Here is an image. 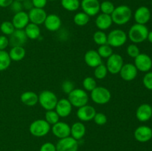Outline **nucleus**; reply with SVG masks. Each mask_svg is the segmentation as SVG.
Listing matches in <instances>:
<instances>
[{
	"label": "nucleus",
	"mask_w": 152,
	"mask_h": 151,
	"mask_svg": "<svg viewBox=\"0 0 152 151\" xmlns=\"http://www.w3.org/2000/svg\"><path fill=\"white\" fill-rule=\"evenodd\" d=\"M16 151H19V150H16Z\"/></svg>",
	"instance_id": "obj_54"
},
{
	"label": "nucleus",
	"mask_w": 152,
	"mask_h": 151,
	"mask_svg": "<svg viewBox=\"0 0 152 151\" xmlns=\"http://www.w3.org/2000/svg\"><path fill=\"white\" fill-rule=\"evenodd\" d=\"M10 9L13 13H16L22 11V8H23V5H22V1H16V0H13L12 4L10 6Z\"/></svg>",
	"instance_id": "obj_43"
},
{
	"label": "nucleus",
	"mask_w": 152,
	"mask_h": 151,
	"mask_svg": "<svg viewBox=\"0 0 152 151\" xmlns=\"http://www.w3.org/2000/svg\"><path fill=\"white\" fill-rule=\"evenodd\" d=\"M96 113V110L94 107L86 105L81 107H79L77 112V115L80 121H88L94 119Z\"/></svg>",
	"instance_id": "obj_16"
},
{
	"label": "nucleus",
	"mask_w": 152,
	"mask_h": 151,
	"mask_svg": "<svg viewBox=\"0 0 152 151\" xmlns=\"http://www.w3.org/2000/svg\"><path fill=\"white\" fill-rule=\"evenodd\" d=\"M29 17L28 13L25 11H20L15 13L12 19V23L14 26L15 29L23 30L29 23Z\"/></svg>",
	"instance_id": "obj_20"
},
{
	"label": "nucleus",
	"mask_w": 152,
	"mask_h": 151,
	"mask_svg": "<svg viewBox=\"0 0 152 151\" xmlns=\"http://www.w3.org/2000/svg\"><path fill=\"white\" fill-rule=\"evenodd\" d=\"M91 98L94 103L98 105H105L110 101L111 94L105 87H96L91 92Z\"/></svg>",
	"instance_id": "obj_7"
},
{
	"label": "nucleus",
	"mask_w": 152,
	"mask_h": 151,
	"mask_svg": "<svg viewBox=\"0 0 152 151\" xmlns=\"http://www.w3.org/2000/svg\"><path fill=\"white\" fill-rule=\"evenodd\" d=\"M134 65H135L137 70L147 73L152 68V59L148 55L145 53H140L136 58H134Z\"/></svg>",
	"instance_id": "obj_10"
},
{
	"label": "nucleus",
	"mask_w": 152,
	"mask_h": 151,
	"mask_svg": "<svg viewBox=\"0 0 152 151\" xmlns=\"http://www.w3.org/2000/svg\"><path fill=\"white\" fill-rule=\"evenodd\" d=\"M21 102L29 107L34 106L39 102V96L33 91L24 92L20 96Z\"/></svg>",
	"instance_id": "obj_25"
},
{
	"label": "nucleus",
	"mask_w": 152,
	"mask_h": 151,
	"mask_svg": "<svg viewBox=\"0 0 152 151\" xmlns=\"http://www.w3.org/2000/svg\"><path fill=\"white\" fill-rule=\"evenodd\" d=\"M152 107L148 104H142L137 107L136 117L140 121L145 122L151 118Z\"/></svg>",
	"instance_id": "obj_21"
},
{
	"label": "nucleus",
	"mask_w": 152,
	"mask_h": 151,
	"mask_svg": "<svg viewBox=\"0 0 152 151\" xmlns=\"http://www.w3.org/2000/svg\"><path fill=\"white\" fill-rule=\"evenodd\" d=\"M74 89V85L72 81L69 80H66L64 81L62 84V90L64 93L69 94L71 91Z\"/></svg>",
	"instance_id": "obj_42"
},
{
	"label": "nucleus",
	"mask_w": 152,
	"mask_h": 151,
	"mask_svg": "<svg viewBox=\"0 0 152 151\" xmlns=\"http://www.w3.org/2000/svg\"><path fill=\"white\" fill-rule=\"evenodd\" d=\"M123 65L124 62H123V57L120 54L113 53L108 58L105 66L108 70V72L111 73V74H117L120 73Z\"/></svg>",
	"instance_id": "obj_8"
},
{
	"label": "nucleus",
	"mask_w": 152,
	"mask_h": 151,
	"mask_svg": "<svg viewBox=\"0 0 152 151\" xmlns=\"http://www.w3.org/2000/svg\"><path fill=\"white\" fill-rule=\"evenodd\" d=\"M22 5H23L24 8L29 10H31L34 7V5H33V3L31 0H25V1H23Z\"/></svg>",
	"instance_id": "obj_47"
},
{
	"label": "nucleus",
	"mask_w": 152,
	"mask_h": 151,
	"mask_svg": "<svg viewBox=\"0 0 152 151\" xmlns=\"http://www.w3.org/2000/svg\"><path fill=\"white\" fill-rule=\"evenodd\" d=\"M108 73V70L106 66L103 64H101L99 66L96 67L94 70V76L98 79H103L106 77Z\"/></svg>",
	"instance_id": "obj_35"
},
{
	"label": "nucleus",
	"mask_w": 152,
	"mask_h": 151,
	"mask_svg": "<svg viewBox=\"0 0 152 151\" xmlns=\"http://www.w3.org/2000/svg\"><path fill=\"white\" fill-rule=\"evenodd\" d=\"M86 126L82 122H75L71 127V137L76 140H80L86 134Z\"/></svg>",
	"instance_id": "obj_26"
},
{
	"label": "nucleus",
	"mask_w": 152,
	"mask_h": 151,
	"mask_svg": "<svg viewBox=\"0 0 152 151\" xmlns=\"http://www.w3.org/2000/svg\"><path fill=\"white\" fill-rule=\"evenodd\" d=\"M15 28L13 23L9 21H4L0 25V30L4 35L10 36L15 30Z\"/></svg>",
	"instance_id": "obj_32"
},
{
	"label": "nucleus",
	"mask_w": 152,
	"mask_h": 151,
	"mask_svg": "<svg viewBox=\"0 0 152 151\" xmlns=\"http://www.w3.org/2000/svg\"><path fill=\"white\" fill-rule=\"evenodd\" d=\"M52 133L56 137L60 139L68 137L71 135V127L67 123L63 121H58L53 124Z\"/></svg>",
	"instance_id": "obj_14"
},
{
	"label": "nucleus",
	"mask_w": 152,
	"mask_h": 151,
	"mask_svg": "<svg viewBox=\"0 0 152 151\" xmlns=\"http://www.w3.org/2000/svg\"><path fill=\"white\" fill-rule=\"evenodd\" d=\"M142 83L145 88L152 90V71H148L142 78Z\"/></svg>",
	"instance_id": "obj_40"
},
{
	"label": "nucleus",
	"mask_w": 152,
	"mask_h": 151,
	"mask_svg": "<svg viewBox=\"0 0 152 151\" xmlns=\"http://www.w3.org/2000/svg\"><path fill=\"white\" fill-rule=\"evenodd\" d=\"M148 32L149 31L145 25L136 23L129 29V38L134 44H139L147 39Z\"/></svg>",
	"instance_id": "obj_2"
},
{
	"label": "nucleus",
	"mask_w": 152,
	"mask_h": 151,
	"mask_svg": "<svg viewBox=\"0 0 152 151\" xmlns=\"http://www.w3.org/2000/svg\"><path fill=\"white\" fill-rule=\"evenodd\" d=\"M134 17L137 24L145 25L151 19V11L145 6H141L135 10Z\"/></svg>",
	"instance_id": "obj_18"
},
{
	"label": "nucleus",
	"mask_w": 152,
	"mask_h": 151,
	"mask_svg": "<svg viewBox=\"0 0 152 151\" xmlns=\"http://www.w3.org/2000/svg\"><path fill=\"white\" fill-rule=\"evenodd\" d=\"M16 1H25V0H16Z\"/></svg>",
	"instance_id": "obj_50"
},
{
	"label": "nucleus",
	"mask_w": 152,
	"mask_h": 151,
	"mask_svg": "<svg viewBox=\"0 0 152 151\" xmlns=\"http://www.w3.org/2000/svg\"><path fill=\"white\" fill-rule=\"evenodd\" d=\"M83 85L85 90L91 92L96 87V82L94 78L88 76L84 78L83 81Z\"/></svg>",
	"instance_id": "obj_38"
},
{
	"label": "nucleus",
	"mask_w": 152,
	"mask_h": 151,
	"mask_svg": "<svg viewBox=\"0 0 152 151\" xmlns=\"http://www.w3.org/2000/svg\"><path fill=\"white\" fill-rule=\"evenodd\" d=\"M127 38V34L123 30H113L107 36V44L111 47H120L126 44Z\"/></svg>",
	"instance_id": "obj_4"
},
{
	"label": "nucleus",
	"mask_w": 152,
	"mask_h": 151,
	"mask_svg": "<svg viewBox=\"0 0 152 151\" xmlns=\"http://www.w3.org/2000/svg\"><path fill=\"white\" fill-rule=\"evenodd\" d=\"M9 39V44L12 47H16V46H23L27 41L28 37L24 30H18L16 29L14 32L10 36Z\"/></svg>",
	"instance_id": "obj_17"
},
{
	"label": "nucleus",
	"mask_w": 152,
	"mask_h": 151,
	"mask_svg": "<svg viewBox=\"0 0 152 151\" xmlns=\"http://www.w3.org/2000/svg\"><path fill=\"white\" fill-rule=\"evenodd\" d=\"M47 16V13L43 8L33 7L31 10H29V13H28L30 22L37 25L44 24Z\"/></svg>",
	"instance_id": "obj_12"
},
{
	"label": "nucleus",
	"mask_w": 152,
	"mask_h": 151,
	"mask_svg": "<svg viewBox=\"0 0 152 151\" xmlns=\"http://www.w3.org/2000/svg\"><path fill=\"white\" fill-rule=\"evenodd\" d=\"M34 7L37 8H44L47 4L48 0H31Z\"/></svg>",
	"instance_id": "obj_46"
},
{
	"label": "nucleus",
	"mask_w": 152,
	"mask_h": 151,
	"mask_svg": "<svg viewBox=\"0 0 152 151\" xmlns=\"http://www.w3.org/2000/svg\"><path fill=\"white\" fill-rule=\"evenodd\" d=\"M24 30H25L27 37L30 39H37L40 36L41 30H40V28H39V25L31 23V22L28 23Z\"/></svg>",
	"instance_id": "obj_28"
},
{
	"label": "nucleus",
	"mask_w": 152,
	"mask_h": 151,
	"mask_svg": "<svg viewBox=\"0 0 152 151\" xmlns=\"http://www.w3.org/2000/svg\"><path fill=\"white\" fill-rule=\"evenodd\" d=\"M80 6L83 12L89 16H96L100 10V3L99 0H82Z\"/></svg>",
	"instance_id": "obj_11"
},
{
	"label": "nucleus",
	"mask_w": 152,
	"mask_h": 151,
	"mask_svg": "<svg viewBox=\"0 0 152 151\" xmlns=\"http://www.w3.org/2000/svg\"><path fill=\"white\" fill-rule=\"evenodd\" d=\"M48 1H55V0H48Z\"/></svg>",
	"instance_id": "obj_51"
},
{
	"label": "nucleus",
	"mask_w": 152,
	"mask_h": 151,
	"mask_svg": "<svg viewBox=\"0 0 152 151\" xmlns=\"http://www.w3.org/2000/svg\"><path fill=\"white\" fill-rule=\"evenodd\" d=\"M84 59L88 66L91 68H96L102 64V58L99 56L98 52L94 50H90L85 54Z\"/></svg>",
	"instance_id": "obj_22"
},
{
	"label": "nucleus",
	"mask_w": 152,
	"mask_h": 151,
	"mask_svg": "<svg viewBox=\"0 0 152 151\" xmlns=\"http://www.w3.org/2000/svg\"><path fill=\"white\" fill-rule=\"evenodd\" d=\"M13 0H0V7H10Z\"/></svg>",
	"instance_id": "obj_48"
},
{
	"label": "nucleus",
	"mask_w": 152,
	"mask_h": 151,
	"mask_svg": "<svg viewBox=\"0 0 152 151\" xmlns=\"http://www.w3.org/2000/svg\"><path fill=\"white\" fill-rule=\"evenodd\" d=\"M134 138L139 142H147L152 138V130L151 127L146 125H142L136 128L134 131Z\"/></svg>",
	"instance_id": "obj_15"
},
{
	"label": "nucleus",
	"mask_w": 152,
	"mask_h": 151,
	"mask_svg": "<svg viewBox=\"0 0 152 151\" xmlns=\"http://www.w3.org/2000/svg\"><path fill=\"white\" fill-rule=\"evenodd\" d=\"M114 8L115 7H114V4L110 1H104L100 3V10L102 11V13L111 15Z\"/></svg>",
	"instance_id": "obj_36"
},
{
	"label": "nucleus",
	"mask_w": 152,
	"mask_h": 151,
	"mask_svg": "<svg viewBox=\"0 0 152 151\" xmlns=\"http://www.w3.org/2000/svg\"><path fill=\"white\" fill-rule=\"evenodd\" d=\"M55 110L59 117L65 118L71 114L72 105L68 99H61L58 100Z\"/></svg>",
	"instance_id": "obj_19"
},
{
	"label": "nucleus",
	"mask_w": 152,
	"mask_h": 151,
	"mask_svg": "<svg viewBox=\"0 0 152 151\" xmlns=\"http://www.w3.org/2000/svg\"><path fill=\"white\" fill-rule=\"evenodd\" d=\"M11 59L5 50H0V72L7 70L10 67Z\"/></svg>",
	"instance_id": "obj_29"
},
{
	"label": "nucleus",
	"mask_w": 152,
	"mask_h": 151,
	"mask_svg": "<svg viewBox=\"0 0 152 151\" xmlns=\"http://www.w3.org/2000/svg\"><path fill=\"white\" fill-rule=\"evenodd\" d=\"M138 70L135 65L132 63L124 64L120 71L121 78L126 81H130L134 79L137 76Z\"/></svg>",
	"instance_id": "obj_13"
},
{
	"label": "nucleus",
	"mask_w": 152,
	"mask_h": 151,
	"mask_svg": "<svg viewBox=\"0 0 152 151\" xmlns=\"http://www.w3.org/2000/svg\"><path fill=\"white\" fill-rule=\"evenodd\" d=\"M62 7L68 11H75L80 7V0H61Z\"/></svg>",
	"instance_id": "obj_30"
},
{
	"label": "nucleus",
	"mask_w": 152,
	"mask_h": 151,
	"mask_svg": "<svg viewBox=\"0 0 152 151\" xmlns=\"http://www.w3.org/2000/svg\"><path fill=\"white\" fill-rule=\"evenodd\" d=\"M50 130V124L45 119H37L33 121L29 127L30 133L36 137L46 136Z\"/></svg>",
	"instance_id": "obj_6"
},
{
	"label": "nucleus",
	"mask_w": 152,
	"mask_h": 151,
	"mask_svg": "<svg viewBox=\"0 0 152 151\" xmlns=\"http://www.w3.org/2000/svg\"><path fill=\"white\" fill-rule=\"evenodd\" d=\"M95 23L97 28H99L101 30H105L111 26L113 22L111 15L101 13L97 16L95 20Z\"/></svg>",
	"instance_id": "obj_24"
},
{
	"label": "nucleus",
	"mask_w": 152,
	"mask_h": 151,
	"mask_svg": "<svg viewBox=\"0 0 152 151\" xmlns=\"http://www.w3.org/2000/svg\"><path fill=\"white\" fill-rule=\"evenodd\" d=\"M78 147V141L73 137L68 136L58 141L56 149V151H77Z\"/></svg>",
	"instance_id": "obj_9"
},
{
	"label": "nucleus",
	"mask_w": 152,
	"mask_h": 151,
	"mask_svg": "<svg viewBox=\"0 0 152 151\" xmlns=\"http://www.w3.org/2000/svg\"><path fill=\"white\" fill-rule=\"evenodd\" d=\"M94 120L98 125H104L107 122V116L102 113H97L95 114Z\"/></svg>",
	"instance_id": "obj_41"
},
{
	"label": "nucleus",
	"mask_w": 152,
	"mask_h": 151,
	"mask_svg": "<svg viewBox=\"0 0 152 151\" xmlns=\"http://www.w3.org/2000/svg\"><path fill=\"white\" fill-rule=\"evenodd\" d=\"M58 99L53 92L50 90H43L39 95V103L46 110L55 109Z\"/></svg>",
	"instance_id": "obj_3"
},
{
	"label": "nucleus",
	"mask_w": 152,
	"mask_h": 151,
	"mask_svg": "<svg viewBox=\"0 0 152 151\" xmlns=\"http://www.w3.org/2000/svg\"><path fill=\"white\" fill-rule=\"evenodd\" d=\"M8 54L11 61L19 62L25 58L26 52H25V48L22 46H16V47H12Z\"/></svg>",
	"instance_id": "obj_27"
},
{
	"label": "nucleus",
	"mask_w": 152,
	"mask_h": 151,
	"mask_svg": "<svg viewBox=\"0 0 152 151\" xmlns=\"http://www.w3.org/2000/svg\"><path fill=\"white\" fill-rule=\"evenodd\" d=\"M151 5H152V1H151Z\"/></svg>",
	"instance_id": "obj_53"
},
{
	"label": "nucleus",
	"mask_w": 152,
	"mask_h": 151,
	"mask_svg": "<svg viewBox=\"0 0 152 151\" xmlns=\"http://www.w3.org/2000/svg\"><path fill=\"white\" fill-rule=\"evenodd\" d=\"M93 38L94 42L98 45L107 44V35L102 30H98L94 33Z\"/></svg>",
	"instance_id": "obj_33"
},
{
	"label": "nucleus",
	"mask_w": 152,
	"mask_h": 151,
	"mask_svg": "<svg viewBox=\"0 0 152 151\" xmlns=\"http://www.w3.org/2000/svg\"><path fill=\"white\" fill-rule=\"evenodd\" d=\"M39 151H56V146L50 142H46L42 145Z\"/></svg>",
	"instance_id": "obj_45"
},
{
	"label": "nucleus",
	"mask_w": 152,
	"mask_h": 151,
	"mask_svg": "<svg viewBox=\"0 0 152 151\" xmlns=\"http://www.w3.org/2000/svg\"><path fill=\"white\" fill-rule=\"evenodd\" d=\"M140 53V49L136 44H129L127 47V54L132 58H136Z\"/></svg>",
	"instance_id": "obj_39"
},
{
	"label": "nucleus",
	"mask_w": 152,
	"mask_h": 151,
	"mask_svg": "<svg viewBox=\"0 0 152 151\" xmlns=\"http://www.w3.org/2000/svg\"><path fill=\"white\" fill-rule=\"evenodd\" d=\"M151 119H152V115H151Z\"/></svg>",
	"instance_id": "obj_52"
},
{
	"label": "nucleus",
	"mask_w": 152,
	"mask_h": 151,
	"mask_svg": "<svg viewBox=\"0 0 152 151\" xmlns=\"http://www.w3.org/2000/svg\"><path fill=\"white\" fill-rule=\"evenodd\" d=\"M90 16L84 12H79L74 16V22L78 26H85L88 23Z\"/></svg>",
	"instance_id": "obj_31"
},
{
	"label": "nucleus",
	"mask_w": 152,
	"mask_h": 151,
	"mask_svg": "<svg viewBox=\"0 0 152 151\" xmlns=\"http://www.w3.org/2000/svg\"><path fill=\"white\" fill-rule=\"evenodd\" d=\"M97 52L99 56H101V58H107L108 59L110 56L113 54V49L108 44H105L99 46Z\"/></svg>",
	"instance_id": "obj_34"
},
{
	"label": "nucleus",
	"mask_w": 152,
	"mask_h": 151,
	"mask_svg": "<svg viewBox=\"0 0 152 151\" xmlns=\"http://www.w3.org/2000/svg\"><path fill=\"white\" fill-rule=\"evenodd\" d=\"M112 22L117 25H123L130 21L132 16V9L127 5L117 6L111 15Z\"/></svg>",
	"instance_id": "obj_1"
},
{
	"label": "nucleus",
	"mask_w": 152,
	"mask_h": 151,
	"mask_svg": "<svg viewBox=\"0 0 152 151\" xmlns=\"http://www.w3.org/2000/svg\"><path fill=\"white\" fill-rule=\"evenodd\" d=\"M9 45V39L5 35L0 36V50H4Z\"/></svg>",
	"instance_id": "obj_44"
},
{
	"label": "nucleus",
	"mask_w": 152,
	"mask_h": 151,
	"mask_svg": "<svg viewBox=\"0 0 152 151\" xmlns=\"http://www.w3.org/2000/svg\"><path fill=\"white\" fill-rule=\"evenodd\" d=\"M147 39L148 40V41H149L150 43H151V44H152V31H150V32H148Z\"/></svg>",
	"instance_id": "obj_49"
},
{
	"label": "nucleus",
	"mask_w": 152,
	"mask_h": 151,
	"mask_svg": "<svg viewBox=\"0 0 152 151\" xmlns=\"http://www.w3.org/2000/svg\"><path fill=\"white\" fill-rule=\"evenodd\" d=\"M151 130H152V127H151Z\"/></svg>",
	"instance_id": "obj_55"
},
{
	"label": "nucleus",
	"mask_w": 152,
	"mask_h": 151,
	"mask_svg": "<svg viewBox=\"0 0 152 151\" xmlns=\"http://www.w3.org/2000/svg\"><path fill=\"white\" fill-rule=\"evenodd\" d=\"M68 101L71 105L76 107H81L88 102V96L84 90L76 88L68 94Z\"/></svg>",
	"instance_id": "obj_5"
},
{
	"label": "nucleus",
	"mask_w": 152,
	"mask_h": 151,
	"mask_svg": "<svg viewBox=\"0 0 152 151\" xmlns=\"http://www.w3.org/2000/svg\"><path fill=\"white\" fill-rule=\"evenodd\" d=\"M45 27L48 30L54 32L58 30L62 25V21L59 16L56 14H49L46 17L44 22Z\"/></svg>",
	"instance_id": "obj_23"
},
{
	"label": "nucleus",
	"mask_w": 152,
	"mask_h": 151,
	"mask_svg": "<svg viewBox=\"0 0 152 151\" xmlns=\"http://www.w3.org/2000/svg\"><path fill=\"white\" fill-rule=\"evenodd\" d=\"M59 116L54 110H48L45 113V121L50 124H54L59 121Z\"/></svg>",
	"instance_id": "obj_37"
}]
</instances>
